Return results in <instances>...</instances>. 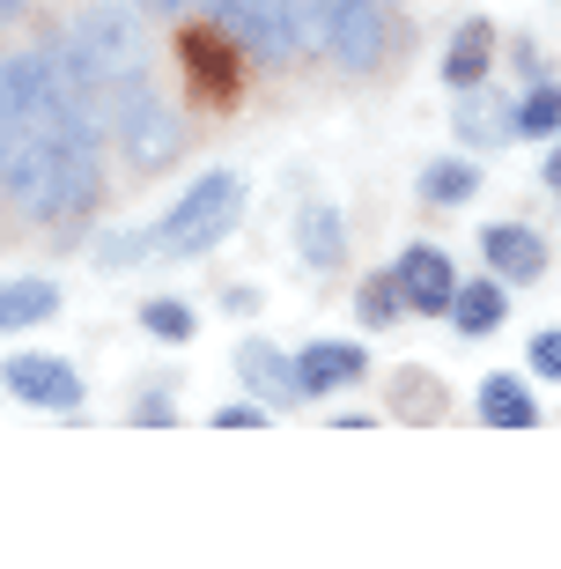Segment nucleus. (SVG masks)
Returning a JSON list of instances; mask_svg holds the SVG:
<instances>
[{
    "label": "nucleus",
    "mask_w": 561,
    "mask_h": 569,
    "mask_svg": "<svg viewBox=\"0 0 561 569\" xmlns=\"http://www.w3.org/2000/svg\"><path fill=\"white\" fill-rule=\"evenodd\" d=\"M451 318H458V333H465V340H480V333H495L502 318H510V296H502V281H458Z\"/></svg>",
    "instance_id": "nucleus-15"
},
{
    "label": "nucleus",
    "mask_w": 561,
    "mask_h": 569,
    "mask_svg": "<svg viewBox=\"0 0 561 569\" xmlns=\"http://www.w3.org/2000/svg\"><path fill=\"white\" fill-rule=\"evenodd\" d=\"M16 8H22V0H0V16H16Z\"/></svg>",
    "instance_id": "nucleus-26"
},
{
    "label": "nucleus",
    "mask_w": 561,
    "mask_h": 569,
    "mask_svg": "<svg viewBox=\"0 0 561 569\" xmlns=\"http://www.w3.org/2000/svg\"><path fill=\"white\" fill-rule=\"evenodd\" d=\"M141 326H148L156 340H192V303H178V296H156V303L141 311Z\"/></svg>",
    "instance_id": "nucleus-20"
},
{
    "label": "nucleus",
    "mask_w": 561,
    "mask_h": 569,
    "mask_svg": "<svg viewBox=\"0 0 561 569\" xmlns=\"http://www.w3.org/2000/svg\"><path fill=\"white\" fill-rule=\"evenodd\" d=\"M399 311H414V303H407V289H399L392 267H384V274H370L362 289H354V318H362V326H392Z\"/></svg>",
    "instance_id": "nucleus-17"
},
{
    "label": "nucleus",
    "mask_w": 561,
    "mask_h": 569,
    "mask_svg": "<svg viewBox=\"0 0 561 569\" xmlns=\"http://www.w3.org/2000/svg\"><path fill=\"white\" fill-rule=\"evenodd\" d=\"M0 385L16 392V400H30V407H82V370L74 362H60V356H8L0 362Z\"/></svg>",
    "instance_id": "nucleus-5"
},
{
    "label": "nucleus",
    "mask_w": 561,
    "mask_h": 569,
    "mask_svg": "<svg viewBox=\"0 0 561 569\" xmlns=\"http://www.w3.org/2000/svg\"><path fill=\"white\" fill-rule=\"evenodd\" d=\"M480 252H488L495 281H510V289L547 274V244H540V230H524V222H495V230L480 237Z\"/></svg>",
    "instance_id": "nucleus-8"
},
{
    "label": "nucleus",
    "mask_w": 561,
    "mask_h": 569,
    "mask_svg": "<svg viewBox=\"0 0 561 569\" xmlns=\"http://www.w3.org/2000/svg\"><path fill=\"white\" fill-rule=\"evenodd\" d=\"M104 127H119L126 156H133L141 170L178 163V148H186V127H178V111L156 104L148 74H111V82H104Z\"/></svg>",
    "instance_id": "nucleus-2"
},
{
    "label": "nucleus",
    "mask_w": 561,
    "mask_h": 569,
    "mask_svg": "<svg viewBox=\"0 0 561 569\" xmlns=\"http://www.w3.org/2000/svg\"><path fill=\"white\" fill-rule=\"evenodd\" d=\"M392 274H399V289H407L414 311H451V296H458L451 252H437V244H407V252L392 259Z\"/></svg>",
    "instance_id": "nucleus-7"
},
{
    "label": "nucleus",
    "mask_w": 561,
    "mask_h": 569,
    "mask_svg": "<svg viewBox=\"0 0 561 569\" xmlns=\"http://www.w3.org/2000/svg\"><path fill=\"white\" fill-rule=\"evenodd\" d=\"M488 67H495V22H458V38H451V52H443V82L465 97V89H480L488 82Z\"/></svg>",
    "instance_id": "nucleus-12"
},
{
    "label": "nucleus",
    "mask_w": 561,
    "mask_h": 569,
    "mask_svg": "<svg viewBox=\"0 0 561 569\" xmlns=\"http://www.w3.org/2000/svg\"><path fill=\"white\" fill-rule=\"evenodd\" d=\"M133 422H156V429H170V422H178V407H170V392H148V400L133 407Z\"/></svg>",
    "instance_id": "nucleus-23"
},
{
    "label": "nucleus",
    "mask_w": 561,
    "mask_h": 569,
    "mask_svg": "<svg viewBox=\"0 0 561 569\" xmlns=\"http://www.w3.org/2000/svg\"><path fill=\"white\" fill-rule=\"evenodd\" d=\"M186 60H192V74H200V89H208V97H229V89H237V82H229V60H222V52H208V38H192Z\"/></svg>",
    "instance_id": "nucleus-21"
},
{
    "label": "nucleus",
    "mask_w": 561,
    "mask_h": 569,
    "mask_svg": "<svg viewBox=\"0 0 561 569\" xmlns=\"http://www.w3.org/2000/svg\"><path fill=\"white\" fill-rule=\"evenodd\" d=\"M74 30V44H82L89 60H97V74H141L148 60V30L133 22V8H82V16L67 22Z\"/></svg>",
    "instance_id": "nucleus-3"
},
{
    "label": "nucleus",
    "mask_w": 561,
    "mask_h": 569,
    "mask_svg": "<svg viewBox=\"0 0 561 569\" xmlns=\"http://www.w3.org/2000/svg\"><path fill=\"white\" fill-rule=\"evenodd\" d=\"M52 311H60V281H44V274L0 281V333H22V326H44Z\"/></svg>",
    "instance_id": "nucleus-13"
},
{
    "label": "nucleus",
    "mask_w": 561,
    "mask_h": 569,
    "mask_svg": "<svg viewBox=\"0 0 561 569\" xmlns=\"http://www.w3.org/2000/svg\"><path fill=\"white\" fill-rule=\"evenodd\" d=\"M480 422H488V429H532V422H540V400L524 392V378L495 370V378L480 385Z\"/></svg>",
    "instance_id": "nucleus-14"
},
{
    "label": "nucleus",
    "mask_w": 561,
    "mask_h": 569,
    "mask_svg": "<svg viewBox=\"0 0 561 569\" xmlns=\"http://www.w3.org/2000/svg\"><path fill=\"white\" fill-rule=\"evenodd\" d=\"M214 22H222L229 38H244L251 52H267V60L303 52V38H295V0H214Z\"/></svg>",
    "instance_id": "nucleus-4"
},
{
    "label": "nucleus",
    "mask_w": 561,
    "mask_h": 569,
    "mask_svg": "<svg viewBox=\"0 0 561 569\" xmlns=\"http://www.w3.org/2000/svg\"><path fill=\"white\" fill-rule=\"evenodd\" d=\"M473 192H480V170L465 156H443V163L421 170V208H465Z\"/></svg>",
    "instance_id": "nucleus-16"
},
{
    "label": "nucleus",
    "mask_w": 561,
    "mask_h": 569,
    "mask_svg": "<svg viewBox=\"0 0 561 569\" xmlns=\"http://www.w3.org/2000/svg\"><path fill=\"white\" fill-rule=\"evenodd\" d=\"M325 8H333V44H325V52H333L348 74H370L377 52H384V30H392V22H384V0H325Z\"/></svg>",
    "instance_id": "nucleus-6"
},
{
    "label": "nucleus",
    "mask_w": 561,
    "mask_h": 569,
    "mask_svg": "<svg viewBox=\"0 0 561 569\" xmlns=\"http://www.w3.org/2000/svg\"><path fill=\"white\" fill-rule=\"evenodd\" d=\"M214 422H222V429H259V422H267V415H259V407H222Z\"/></svg>",
    "instance_id": "nucleus-24"
},
{
    "label": "nucleus",
    "mask_w": 561,
    "mask_h": 569,
    "mask_svg": "<svg viewBox=\"0 0 561 569\" xmlns=\"http://www.w3.org/2000/svg\"><path fill=\"white\" fill-rule=\"evenodd\" d=\"M237 214H244V178L237 170H208V178L186 186V200H170V214L148 237H156L163 259H200L237 230Z\"/></svg>",
    "instance_id": "nucleus-1"
},
{
    "label": "nucleus",
    "mask_w": 561,
    "mask_h": 569,
    "mask_svg": "<svg viewBox=\"0 0 561 569\" xmlns=\"http://www.w3.org/2000/svg\"><path fill=\"white\" fill-rule=\"evenodd\" d=\"M532 370H540V378H561V326L532 340Z\"/></svg>",
    "instance_id": "nucleus-22"
},
{
    "label": "nucleus",
    "mask_w": 561,
    "mask_h": 569,
    "mask_svg": "<svg viewBox=\"0 0 561 569\" xmlns=\"http://www.w3.org/2000/svg\"><path fill=\"white\" fill-rule=\"evenodd\" d=\"M547 186H554V192H561V141H554V148H547Z\"/></svg>",
    "instance_id": "nucleus-25"
},
{
    "label": "nucleus",
    "mask_w": 561,
    "mask_h": 569,
    "mask_svg": "<svg viewBox=\"0 0 561 569\" xmlns=\"http://www.w3.org/2000/svg\"><path fill=\"white\" fill-rule=\"evenodd\" d=\"M295 252H303L311 274H333L340 259H348V230H340L333 200H303V214H295Z\"/></svg>",
    "instance_id": "nucleus-10"
},
{
    "label": "nucleus",
    "mask_w": 561,
    "mask_h": 569,
    "mask_svg": "<svg viewBox=\"0 0 561 569\" xmlns=\"http://www.w3.org/2000/svg\"><path fill=\"white\" fill-rule=\"evenodd\" d=\"M458 127L473 133V141H488V133H502V141H510V133H518V111H495L488 97H480V89H465V111H458Z\"/></svg>",
    "instance_id": "nucleus-19"
},
{
    "label": "nucleus",
    "mask_w": 561,
    "mask_h": 569,
    "mask_svg": "<svg viewBox=\"0 0 561 569\" xmlns=\"http://www.w3.org/2000/svg\"><path fill=\"white\" fill-rule=\"evenodd\" d=\"M237 378L259 392V400H303V378H295V356H281L273 340H244L237 348Z\"/></svg>",
    "instance_id": "nucleus-11"
},
{
    "label": "nucleus",
    "mask_w": 561,
    "mask_h": 569,
    "mask_svg": "<svg viewBox=\"0 0 561 569\" xmlns=\"http://www.w3.org/2000/svg\"><path fill=\"white\" fill-rule=\"evenodd\" d=\"M370 370V356L354 348V340H311L303 356H295V378H303V400H325L340 385H354Z\"/></svg>",
    "instance_id": "nucleus-9"
},
{
    "label": "nucleus",
    "mask_w": 561,
    "mask_h": 569,
    "mask_svg": "<svg viewBox=\"0 0 561 569\" xmlns=\"http://www.w3.org/2000/svg\"><path fill=\"white\" fill-rule=\"evenodd\" d=\"M163 8H186V0H163Z\"/></svg>",
    "instance_id": "nucleus-27"
},
{
    "label": "nucleus",
    "mask_w": 561,
    "mask_h": 569,
    "mask_svg": "<svg viewBox=\"0 0 561 569\" xmlns=\"http://www.w3.org/2000/svg\"><path fill=\"white\" fill-rule=\"evenodd\" d=\"M518 133H524V141H547V133H561V82H540V89L518 104Z\"/></svg>",
    "instance_id": "nucleus-18"
}]
</instances>
